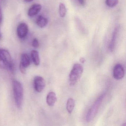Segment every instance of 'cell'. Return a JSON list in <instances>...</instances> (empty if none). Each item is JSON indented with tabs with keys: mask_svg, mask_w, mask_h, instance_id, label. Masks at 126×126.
<instances>
[{
	"mask_svg": "<svg viewBox=\"0 0 126 126\" xmlns=\"http://www.w3.org/2000/svg\"><path fill=\"white\" fill-rule=\"evenodd\" d=\"M2 13L1 6H0V24H1V22H2Z\"/></svg>",
	"mask_w": 126,
	"mask_h": 126,
	"instance_id": "20",
	"label": "cell"
},
{
	"mask_svg": "<svg viewBox=\"0 0 126 126\" xmlns=\"http://www.w3.org/2000/svg\"><path fill=\"white\" fill-rule=\"evenodd\" d=\"M12 84L15 102L17 108H20L23 101V87L22 84L16 80H14Z\"/></svg>",
	"mask_w": 126,
	"mask_h": 126,
	"instance_id": "2",
	"label": "cell"
},
{
	"mask_svg": "<svg viewBox=\"0 0 126 126\" xmlns=\"http://www.w3.org/2000/svg\"><path fill=\"white\" fill-rule=\"evenodd\" d=\"M79 61H80V62L81 63H84L85 62V60L83 57H81L79 59Z\"/></svg>",
	"mask_w": 126,
	"mask_h": 126,
	"instance_id": "21",
	"label": "cell"
},
{
	"mask_svg": "<svg viewBox=\"0 0 126 126\" xmlns=\"http://www.w3.org/2000/svg\"><path fill=\"white\" fill-rule=\"evenodd\" d=\"M34 85L35 90L38 93H41L45 87V81L43 77L37 76L34 77Z\"/></svg>",
	"mask_w": 126,
	"mask_h": 126,
	"instance_id": "5",
	"label": "cell"
},
{
	"mask_svg": "<svg viewBox=\"0 0 126 126\" xmlns=\"http://www.w3.org/2000/svg\"><path fill=\"white\" fill-rule=\"evenodd\" d=\"M1 32H0V39H1Z\"/></svg>",
	"mask_w": 126,
	"mask_h": 126,
	"instance_id": "23",
	"label": "cell"
},
{
	"mask_svg": "<svg viewBox=\"0 0 126 126\" xmlns=\"http://www.w3.org/2000/svg\"><path fill=\"white\" fill-rule=\"evenodd\" d=\"M32 45L34 48H38L39 46V43L38 40L36 38H34L32 41Z\"/></svg>",
	"mask_w": 126,
	"mask_h": 126,
	"instance_id": "17",
	"label": "cell"
},
{
	"mask_svg": "<svg viewBox=\"0 0 126 126\" xmlns=\"http://www.w3.org/2000/svg\"><path fill=\"white\" fill-rule=\"evenodd\" d=\"M42 8V6L40 4H34L29 9L28 15L30 17L36 15L40 11Z\"/></svg>",
	"mask_w": 126,
	"mask_h": 126,
	"instance_id": "8",
	"label": "cell"
},
{
	"mask_svg": "<svg viewBox=\"0 0 126 126\" xmlns=\"http://www.w3.org/2000/svg\"><path fill=\"white\" fill-rule=\"evenodd\" d=\"M29 31L28 25L25 23H21L19 24L17 29V36L20 39L25 38L28 34Z\"/></svg>",
	"mask_w": 126,
	"mask_h": 126,
	"instance_id": "7",
	"label": "cell"
},
{
	"mask_svg": "<svg viewBox=\"0 0 126 126\" xmlns=\"http://www.w3.org/2000/svg\"><path fill=\"white\" fill-rule=\"evenodd\" d=\"M59 12L60 15L62 17H64L65 16L67 12L66 7L64 3H60L59 7Z\"/></svg>",
	"mask_w": 126,
	"mask_h": 126,
	"instance_id": "15",
	"label": "cell"
},
{
	"mask_svg": "<svg viewBox=\"0 0 126 126\" xmlns=\"http://www.w3.org/2000/svg\"><path fill=\"white\" fill-rule=\"evenodd\" d=\"M48 23L47 19L42 16H39L36 20V24L40 28L45 27Z\"/></svg>",
	"mask_w": 126,
	"mask_h": 126,
	"instance_id": "13",
	"label": "cell"
},
{
	"mask_svg": "<svg viewBox=\"0 0 126 126\" xmlns=\"http://www.w3.org/2000/svg\"><path fill=\"white\" fill-rule=\"evenodd\" d=\"M78 1L80 5L82 6H84L85 5V3H86L85 0H78Z\"/></svg>",
	"mask_w": 126,
	"mask_h": 126,
	"instance_id": "19",
	"label": "cell"
},
{
	"mask_svg": "<svg viewBox=\"0 0 126 126\" xmlns=\"http://www.w3.org/2000/svg\"><path fill=\"white\" fill-rule=\"evenodd\" d=\"M119 2V0H105L106 5L110 8H113L116 6Z\"/></svg>",
	"mask_w": 126,
	"mask_h": 126,
	"instance_id": "16",
	"label": "cell"
},
{
	"mask_svg": "<svg viewBox=\"0 0 126 126\" xmlns=\"http://www.w3.org/2000/svg\"><path fill=\"white\" fill-rule=\"evenodd\" d=\"M19 69L22 73L25 74L26 73V68L20 64L19 65Z\"/></svg>",
	"mask_w": 126,
	"mask_h": 126,
	"instance_id": "18",
	"label": "cell"
},
{
	"mask_svg": "<svg viewBox=\"0 0 126 126\" xmlns=\"http://www.w3.org/2000/svg\"><path fill=\"white\" fill-rule=\"evenodd\" d=\"M33 0H24V1L26 2H30L33 1Z\"/></svg>",
	"mask_w": 126,
	"mask_h": 126,
	"instance_id": "22",
	"label": "cell"
},
{
	"mask_svg": "<svg viewBox=\"0 0 126 126\" xmlns=\"http://www.w3.org/2000/svg\"><path fill=\"white\" fill-rule=\"evenodd\" d=\"M0 68L9 70L12 73L14 72V64L10 53L3 48H0Z\"/></svg>",
	"mask_w": 126,
	"mask_h": 126,
	"instance_id": "1",
	"label": "cell"
},
{
	"mask_svg": "<svg viewBox=\"0 0 126 126\" xmlns=\"http://www.w3.org/2000/svg\"><path fill=\"white\" fill-rule=\"evenodd\" d=\"M31 55L32 59L34 65L37 66L39 65L40 62L39 52L36 50H33L31 52Z\"/></svg>",
	"mask_w": 126,
	"mask_h": 126,
	"instance_id": "12",
	"label": "cell"
},
{
	"mask_svg": "<svg viewBox=\"0 0 126 126\" xmlns=\"http://www.w3.org/2000/svg\"><path fill=\"white\" fill-rule=\"evenodd\" d=\"M31 64L30 57L28 54L23 53L21 55L20 64L26 68L28 67Z\"/></svg>",
	"mask_w": 126,
	"mask_h": 126,
	"instance_id": "11",
	"label": "cell"
},
{
	"mask_svg": "<svg viewBox=\"0 0 126 126\" xmlns=\"http://www.w3.org/2000/svg\"><path fill=\"white\" fill-rule=\"evenodd\" d=\"M105 96V94L101 95L94 102L93 104L89 109L86 115V120L87 122H90L95 116Z\"/></svg>",
	"mask_w": 126,
	"mask_h": 126,
	"instance_id": "4",
	"label": "cell"
},
{
	"mask_svg": "<svg viewBox=\"0 0 126 126\" xmlns=\"http://www.w3.org/2000/svg\"><path fill=\"white\" fill-rule=\"evenodd\" d=\"M83 71V68L80 64L74 65L69 75V81L71 85H74L78 82Z\"/></svg>",
	"mask_w": 126,
	"mask_h": 126,
	"instance_id": "3",
	"label": "cell"
},
{
	"mask_svg": "<svg viewBox=\"0 0 126 126\" xmlns=\"http://www.w3.org/2000/svg\"><path fill=\"white\" fill-rule=\"evenodd\" d=\"M125 75L124 69L120 64H117L115 65L113 69V76L116 80L122 79Z\"/></svg>",
	"mask_w": 126,
	"mask_h": 126,
	"instance_id": "6",
	"label": "cell"
},
{
	"mask_svg": "<svg viewBox=\"0 0 126 126\" xmlns=\"http://www.w3.org/2000/svg\"><path fill=\"white\" fill-rule=\"evenodd\" d=\"M75 105V102L72 98H69L68 99L66 104V108L68 112L71 113L74 109Z\"/></svg>",
	"mask_w": 126,
	"mask_h": 126,
	"instance_id": "14",
	"label": "cell"
},
{
	"mask_svg": "<svg viewBox=\"0 0 126 126\" xmlns=\"http://www.w3.org/2000/svg\"><path fill=\"white\" fill-rule=\"evenodd\" d=\"M118 31L119 27L117 26L115 28L113 32L112 38H111V40L110 42V45H109V49L111 52L113 51V50H114Z\"/></svg>",
	"mask_w": 126,
	"mask_h": 126,
	"instance_id": "9",
	"label": "cell"
},
{
	"mask_svg": "<svg viewBox=\"0 0 126 126\" xmlns=\"http://www.w3.org/2000/svg\"><path fill=\"white\" fill-rule=\"evenodd\" d=\"M57 100L56 95L54 92H49L46 97V102L48 105L49 106H53L56 102Z\"/></svg>",
	"mask_w": 126,
	"mask_h": 126,
	"instance_id": "10",
	"label": "cell"
}]
</instances>
